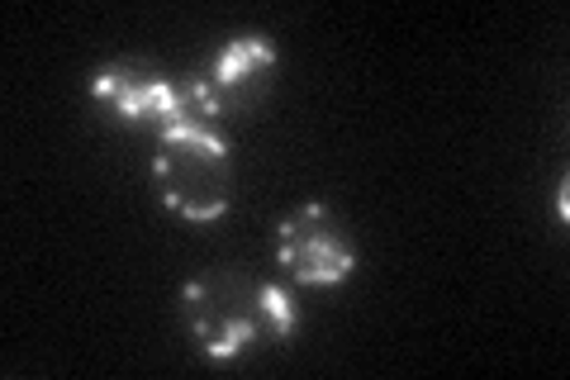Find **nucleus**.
<instances>
[{
  "label": "nucleus",
  "instance_id": "nucleus-5",
  "mask_svg": "<svg viewBox=\"0 0 570 380\" xmlns=\"http://www.w3.org/2000/svg\"><path fill=\"white\" fill-rule=\"evenodd\" d=\"M272 67H276V48L266 43V33H238V39L224 43L209 81L224 96V105H243L257 96V86L266 81Z\"/></svg>",
  "mask_w": 570,
  "mask_h": 380
},
{
  "label": "nucleus",
  "instance_id": "nucleus-1",
  "mask_svg": "<svg viewBox=\"0 0 570 380\" xmlns=\"http://www.w3.org/2000/svg\"><path fill=\"white\" fill-rule=\"evenodd\" d=\"M181 310L190 333L200 338L205 357H238L262 338L295 333V300L281 285H266L238 266L200 271L186 285Z\"/></svg>",
  "mask_w": 570,
  "mask_h": 380
},
{
  "label": "nucleus",
  "instance_id": "nucleus-4",
  "mask_svg": "<svg viewBox=\"0 0 570 380\" xmlns=\"http://www.w3.org/2000/svg\"><path fill=\"white\" fill-rule=\"evenodd\" d=\"M171 81L163 77L157 67L148 62H110L91 77V90L110 105L119 119H167V105H171Z\"/></svg>",
  "mask_w": 570,
  "mask_h": 380
},
{
  "label": "nucleus",
  "instance_id": "nucleus-2",
  "mask_svg": "<svg viewBox=\"0 0 570 380\" xmlns=\"http://www.w3.org/2000/svg\"><path fill=\"white\" fill-rule=\"evenodd\" d=\"M153 172L163 201L190 224L219 220L234 201V167H228L224 134H163Z\"/></svg>",
  "mask_w": 570,
  "mask_h": 380
},
{
  "label": "nucleus",
  "instance_id": "nucleus-6",
  "mask_svg": "<svg viewBox=\"0 0 570 380\" xmlns=\"http://www.w3.org/2000/svg\"><path fill=\"white\" fill-rule=\"evenodd\" d=\"M224 110L228 105L219 90H214V81L200 77V71H190V77L171 81V105H167L163 134H219Z\"/></svg>",
  "mask_w": 570,
  "mask_h": 380
},
{
  "label": "nucleus",
  "instance_id": "nucleus-3",
  "mask_svg": "<svg viewBox=\"0 0 570 380\" xmlns=\"http://www.w3.org/2000/svg\"><path fill=\"white\" fill-rule=\"evenodd\" d=\"M276 257L299 285H333L356 266L352 238L343 233V224L333 220V210H324V205H305L281 224Z\"/></svg>",
  "mask_w": 570,
  "mask_h": 380
}]
</instances>
